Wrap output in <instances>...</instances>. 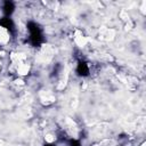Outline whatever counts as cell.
I'll list each match as a JSON object with an SVG mask.
<instances>
[{
	"instance_id": "cell-2",
	"label": "cell",
	"mask_w": 146,
	"mask_h": 146,
	"mask_svg": "<svg viewBox=\"0 0 146 146\" xmlns=\"http://www.w3.org/2000/svg\"><path fill=\"white\" fill-rule=\"evenodd\" d=\"M76 73L80 76H88L89 75V66L86 62L80 60L76 65Z\"/></svg>"
},
{
	"instance_id": "cell-3",
	"label": "cell",
	"mask_w": 146,
	"mask_h": 146,
	"mask_svg": "<svg viewBox=\"0 0 146 146\" xmlns=\"http://www.w3.org/2000/svg\"><path fill=\"white\" fill-rule=\"evenodd\" d=\"M0 25L2 26V27H5L6 30H8L10 33H13L14 32V22L11 21V18H9V17H3V18H1L0 19Z\"/></svg>"
},
{
	"instance_id": "cell-5",
	"label": "cell",
	"mask_w": 146,
	"mask_h": 146,
	"mask_svg": "<svg viewBox=\"0 0 146 146\" xmlns=\"http://www.w3.org/2000/svg\"><path fill=\"white\" fill-rule=\"evenodd\" d=\"M70 146H81V143L76 139H70Z\"/></svg>"
},
{
	"instance_id": "cell-6",
	"label": "cell",
	"mask_w": 146,
	"mask_h": 146,
	"mask_svg": "<svg viewBox=\"0 0 146 146\" xmlns=\"http://www.w3.org/2000/svg\"><path fill=\"white\" fill-rule=\"evenodd\" d=\"M43 146H55V145L54 144H44Z\"/></svg>"
},
{
	"instance_id": "cell-1",
	"label": "cell",
	"mask_w": 146,
	"mask_h": 146,
	"mask_svg": "<svg viewBox=\"0 0 146 146\" xmlns=\"http://www.w3.org/2000/svg\"><path fill=\"white\" fill-rule=\"evenodd\" d=\"M26 26L30 31V42L32 43V46L39 47L43 42V34L41 27L34 22H29Z\"/></svg>"
},
{
	"instance_id": "cell-4",
	"label": "cell",
	"mask_w": 146,
	"mask_h": 146,
	"mask_svg": "<svg viewBox=\"0 0 146 146\" xmlns=\"http://www.w3.org/2000/svg\"><path fill=\"white\" fill-rule=\"evenodd\" d=\"M15 10V5L13 1H5L3 3V13L6 15V17H9Z\"/></svg>"
}]
</instances>
